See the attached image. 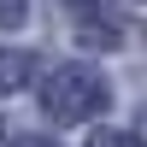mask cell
I'll return each mask as SVG.
<instances>
[{"label":"cell","instance_id":"3","mask_svg":"<svg viewBox=\"0 0 147 147\" xmlns=\"http://www.w3.org/2000/svg\"><path fill=\"white\" fill-rule=\"evenodd\" d=\"M88 147H141V141L129 136V129H94V136H88Z\"/></svg>","mask_w":147,"mask_h":147},{"label":"cell","instance_id":"1","mask_svg":"<svg viewBox=\"0 0 147 147\" xmlns=\"http://www.w3.org/2000/svg\"><path fill=\"white\" fill-rule=\"evenodd\" d=\"M106 106H112V82L94 65H59V71H47V82H41V112L53 118V124H88Z\"/></svg>","mask_w":147,"mask_h":147},{"label":"cell","instance_id":"4","mask_svg":"<svg viewBox=\"0 0 147 147\" xmlns=\"http://www.w3.org/2000/svg\"><path fill=\"white\" fill-rule=\"evenodd\" d=\"M24 18H30V0H0V24L6 30H18Z\"/></svg>","mask_w":147,"mask_h":147},{"label":"cell","instance_id":"2","mask_svg":"<svg viewBox=\"0 0 147 147\" xmlns=\"http://www.w3.org/2000/svg\"><path fill=\"white\" fill-rule=\"evenodd\" d=\"M30 77V53L18 47H0V94H18V82Z\"/></svg>","mask_w":147,"mask_h":147},{"label":"cell","instance_id":"5","mask_svg":"<svg viewBox=\"0 0 147 147\" xmlns=\"http://www.w3.org/2000/svg\"><path fill=\"white\" fill-rule=\"evenodd\" d=\"M12 147H59V141H47V136H18Z\"/></svg>","mask_w":147,"mask_h":147}]
</instances>
